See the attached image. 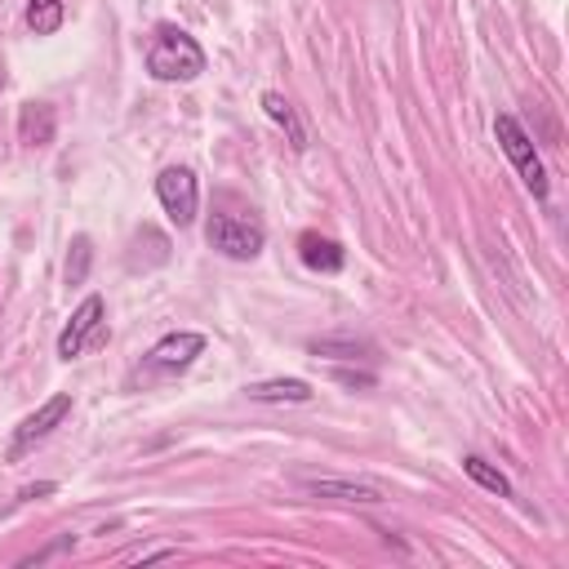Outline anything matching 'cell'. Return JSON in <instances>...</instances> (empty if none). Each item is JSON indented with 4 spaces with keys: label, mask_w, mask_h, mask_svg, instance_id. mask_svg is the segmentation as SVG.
Instances as JSON below:
<instances>
[{
    "label": "cell",
    "mask_w": 569,
    "mask_h": 569,
    "mask_svg": "<svg viewBox=\"0 0 569 569\" xmlns=\"http://www.w3.org/2000/svg\"><path fill=\"white\" fill-rule=\"evenodd\" d=\"M206 241H210V250H219L223 259L250 263V259H259V254H263L267 232H263V223H254V219L210 214V223H206Z\"/></svg>",
    "instance_id": "obj_3"
},
{
    "label": "cell",
    "mask_w": 569,
    "mask_h": 569,
    "mask_svg": "<svg viewBox=\"0 0 569 569\" xmlns=\"http://www.w3.org/2000/svg\"><path fill=\"white\" fill-rule=\"evenodd\" d=\"M298 259H303V267L325 272V276H334V272L347 267V250H343L338 241L320 236V232H303V236H298Z\"/></svg>",
    "instance_id": "obj_9"
},
{
    "label": "cell",
    "mask_w": 569,
    "mask_h": 569,
    "mask_svg": "<svg viewBox=\"0 0 569 569\" xmlns=\"http://www.w3.org/2000/svg\"><path fill=\"white\" fill-rule=\"evenodd\" d=\"M67 547H72V534H67V538H59L54 547H45V551H36V556H32L28 565H41V560H50V556H59V551H67Z\"/></svg>",
    "instance_id": "obj_19"
},
{
    "label": "cell",
    "mask_w": 569,
    "mask_h": 569,
    "mask_svg": "<svg viewBox=\"0 0 569 569\" xmlns=\"http://www.w3.org/2000/svg\"><path fill=\"white\" fill-rule=\"evenodd\" d=\"M156 197H160V206H165V214H169L173 228H192V223H197V210H201V182H197V173L187 169V165L160 169V178H156Z\"/></svg>",
    "instance_id": "obj_4"
},
{
    "label": "cell",
    "mask_w": 569,
    "mask_h": 569,
    "mask_svg": "<svg viewBox=\"0 0 569 569\" xmlns=\"http://www.w3.org/2000/svg\"><path fill=\"white\" fill-rule=\"evenodd\" d=\"M463 472H467L481 489H489V494H498V498H512V481H507L498 467H489L481 454H467V459H463Z\"/></svg>",
    "instance_id": "obj_16"
},
{
    "label": "cell",
    "mask_w": 569,
    "mask_h": 569,
    "mask_svg": "<svg viewBox=\"0 0 569 569\" xmlns=\"http://www.w3.org/2000/svg\"><path fill=\"white\" fill-rule=\"evenodd\" d=\"M303 489H312L316 498H338V503H383V494H378L373 485H360V481H334V476H303Z\"/></svg>",
    "instance_id": "obj_10"
},
{
    "label": "cell",
    "mask_w": 569,
    "mask_h": 569,
    "mask_svg": "<svg viewBox=\"0 0 569 569\" xmlns=\"http://www.w3.org/2000/svg\"><path fill=\"white\" fill-rule=\"evenodd\" d=\"M67 414H72V392H59V397H50V401H45L36 414H28V419L14 428L10 463H19V459H23L32 445H41V441H45V436H50V432H54V428L67 419Z\"/></svg>",
    "instance_id": "obj_7"
},
{
    "label": "cell",
    "mask_w": 569,
    "mask_h": 569,
    "mask_svg": "<svg viewBox=\"0 0 569 569\" xmlns=\"http://www.w3.org/2000/svg\"><path fill=\"white\" fill-rule=\"evenodd\" d=\"M103 316H107L103 294H89V298L72 312V320L63 325V334H59V356H63V360H76L89 343H103Z\"/></svg>",
    "instance_id": "obj_6"
},
{
    "label": "cell",
    "mask_w": 569,
    "mask_h": 569,
    "mask_svg": "<svg viewBox=\"0 0 569 569\" xmlns=\"http://www.w3.org/2000/svg\"><path fill=\"white\" fill-rule=\"evenodd\" d=\"M147 72L156 81H197L206 72V50L197 45L192 32L182 28H156L147 45Z\"/></svg>",
    "instance_id": "obj_1"
},
{
    "label": "cell",
    "mask_w": 569,
    "mask_h": 569,
    "mask_svg": "<svg viewBox=\"0 0 569 569\" xmlns=\"http://www.w3.org/2000/svg\"><path fill=\"white\" fill-rule=\"evenodd\" d=\"M54 489H59L54 481H41V485H28V489H23L19 498H45V494H54Z\"/></svg>",
    "instance_id": "obj_20"
},
{
    "label": "cell",
    "mask_w": 569,
    "mask_h": 569,
    "mask_svg": "<svg viewBox=\"0 0 569 569\" xmlns=\"http://www.w3.org/2000/svg\"><path fill=\"white\" fill-rule=\"evenodd\" d=\"M0 89H6V72H0Z\"/></svg>",
    "instance_id": "obj_21"
},
{
    "label": "cell",
    "mask_w": 569,
    "mask_h": 569,
    "mask_svg": "<svg viewBox=\"0 0 569 569\" xmlns=\"http://www.w3.org/2000/svg\"><path fill=\"white\" fill-rule=\"evenodd\" d=\"M178 551V542H151V547H134V551H125V560L129 565H138V560H160V556H173Z\"/></svg>",
    "instance_id": "obj_17"
},
{
    "label": "cell",
    "mask_w": 569,
    "mask_h": 569,
    "mask_svg": "<svg viewBox=\"0 0 569 569\" xmlns=\"http://www.w3.org/2000/svg\"><path fill=\"white\" fill-rule=\"evenodd\" d=\"M201 351H206V334H197V329H173V334H165V338L143 356V369H147V373H182Z\"/></svg>",
    "instance_id": "obj_5"
},
{
    "label": "cell",
    "mask_w": 569,
    "mask_h": 569,
    "mask_svg": "<svg viewBox=\"0 0 569 569\" xmlns=\"http://www.w3.org/2000/svg\"><path fill=\"white\" fill-rule=\"evenodd\" d=\"M54 129H59V120H54L50 103H23V112H19V143L23 147H50Z\"/></svg>",
    "instance_id": "obj_12"
},
{
    "label": "cell",
    "mask_w": 569,
    "mask_h": 569,
    "mask_svg": "<svg viewBox=\"0 0 569 569\" xmlns=\"http://www.w3.org/2000/svg\"><path fill=\"white\" fill-rule=\"evenodd\" d=\"M494 138H498L503 156L516 165L520 182L529 187V197H534V201H547L551 182H547V169H542V160H538V151H534V138L525 134V125H520L512 112H498V116H494Z\"/></svg>",
    "instance_id": "obj_2"
},
{
    "label": "cell",
    "mask_w": 569,
    "mask_h": 569,
    "mask_svg": "<svg viewBox=\"0 0 569 569\" xmlns=\"http://www.w3.org/2000/svg\"><path fill=\"white\" fill-rule=\"evenodd\" d=\"M63 19H67L63 0H32V6H28V28H32L36 36H54V32L63 28Z\"/></svg>",
    "instance_id": "obj_14"
},
{
    "label": "cell",
    "mask_w": 569,
    "mask_h": 569,
    "mask_svg": "<svg viewBox=\"0 0 569 569\" xmlns=\"http://www.w3.org/2000/svg\"><path fill=\"white\" fill-rule=\"evenodd\" d=\"M89 267H94V241L89 236H72V250H67V263H63V281L67 285H85Z\"/></svg>",
    "instance_id": "obj_15"
},
{
    "label": "cell",
    "mask_w": 569,
    "mask_h": 569,
    "mask_svg": "<svg viewBox=\"0 0 569 569\" xmlns=\"http://www.w3.org/2000/svg\"><path fill=\"white\" fill-rule=\"evenodd\" d=\"M263 112L285 129V138H289L294 151H307V129H303V120H298V112H294V103H289L285 94L267 89V94H263Z\"/></svg>",
    "instance_id": "obj_13"
},
{
    "label": "cell",
    "mask_w": 569,
    "mask_h": 569,
    "mask_svg": "<svg viewBox=\"0 0 569 569\" xmlns=\"http://www.w3.org/2000/svg\"><path fill=\"white\" fill-rule=\"evenodd\" d=\"M334 378L343 388H360V392H369L373 388V373H356V369H334Z\"/></svg>",
    "instance_id": "obj_18"
},
{
    "label": "cell",
    "mask_w": 569,
    "mask_h": 569,
    "mask_svg": "<svg viewBox=\"0 0 569 569\" xmlns=\"http://www.w3.org/2000/svg\"><path fill=\"white\" fill-rule=\"evenodd\" d=\"M245 397L254 405H307L316 392H312V383H303V378H267V383H250Z\"/></svg>",
    "instance_id": "obj_8"
},
{
    "label": "cell",
    "mask_w": 569,
    "mask_h": 569,
    "mask_svg": "<svg viewBox=\"0 0 569 569\" xmlns=\"http://www.w3.org/2000/svg\"><path fill=\"white\" fill-rule=\"evenodd\" d=\"M307 351L320 360H378V347L369 343V338H351V334H329V338H312L307 343Z\"/></svg>",
    "instance_id": "obj_11"
}]
</instances>
